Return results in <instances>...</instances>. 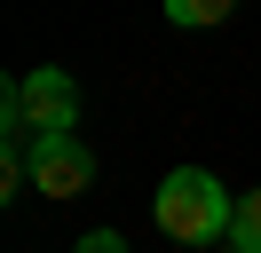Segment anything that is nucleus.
I'll return each instance as SVG.
<instances>
[{
    "instance_id": "f257e3e1",
    "label": "nucleus",
    "mask_w": 261,
    "mask_h": 253,
    "mask_svg": "<svg viewBox=\"0 0 261 253\" xmlns=\"http://www.w3.org/2000/svg\"><path fill=\"white\" fill-rule=\"evenodd\" d=\"M150 214H159V230L182 237V245H229V237H238V198H229L206 166H174L159 182V198H150Z\"/></svg>"
},
{
    "instance_id": "f03ea898",
    "label": "nucleus",
    "mask_w": 261,
    "mask_h": 253,
    "mask_svg": "<svg viewBox=\"0 0 261 253\" xmlns=\"http://www.w3.org/2000/svg\"><path fill=\"white\" fill-rule=\"evenodd\" d=\"M71 127H80V87H71V71L40 63V71H24V79L0 87V135L40 142V135H71Z\"/></svg>"
},
{
    "instance_id": "7ed1b4c3",
    "label": "nucleus",
    "mask_w": 261,
    "mask_h": 253,
    "mask_svg": "<svg viewBox=\"0 0 261 253\" xmlns=\"http://www.w3.org/2000/svg\"><path fill=\"white\" fill-rule=\"evenodd\" d=\"M87 182H95V150H87L80 135H40V142H32V190H48V198H80Z\"/></svg>"
},
{
    "instance_id": "20e7f679",
    "label": "nucleus",
    "mask_w": 261,
    "mask_h": 253,
    "mask_svg": "<svg viewBox=\"0 0 261 253\" xmlns=\"http://www.w3.org/2000/svg\"><path fill=\"white\" fill-rule=\"evenodd\" d=\"M222 16H229V0H166V24H190V32L222 24Z\"/></svg>"
},
{
    "instance_id": "39448f33",
    "label": "nucleus",
    "mask_w": 261,
    "mask_h": 253,
    "mask_svg": "<svg viewBox=\"0 0 261 253\" xmlns=\"http://www.w3.org/2000/svg\"><path fill=\"white\" fill-rule=\"evenodd\" d=\"M238 253H261V190H245L238 198V237H229Z\"/></svg>"
},
{
    "instance_id": "423d86ee",
    "label": "nucleus",
    "mask_w": 261,
    "mask_h": 253,
    "mask_svg": "<svg viewBox=\"0 0 261 253\" xmlns=\"http://www.w3.org/2000/svg\"><path fill=\"white\" fill-rule=\"evenodd\" d=\"M71 253H127V237H119V230H87Z\"/></svg>"
},
{
    "instance_id": "0eeeda50",
    "label": "nucleus",
    "mask_w": 261,
    "mask_h": 253,
    "mask_svg": "<svg viewBox=\"0 0 261 253\" xmlns=\"http://www.w3.org/2000/svg\"><path fill=\"white\" fill-rule=\"evenodd\" d=\"M222 253H238V245H222Z\"/></svg>"
}]
</instances>
